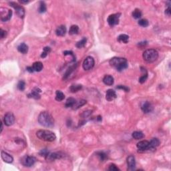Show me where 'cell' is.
<instances>
[{
  "label": "cell",
  "mask_w": 171,
  "mask_h": 171,
  "mask_svg": "<svg viewBox=\"0 0 171 171\" xmlns=\"http://www.w3.org/2000/svg\"><path fill=\"white\" fill-rule=\"evenodd\" d=\"M110 64L117 71L121 72L128 68V61L126 58L114 57L110 60Z\"/></svg>",
  "instance_id": "1"
},
{
  "label": "cell",
  "mask_w": 171,
  "mask_h": 171,
  "mask_svg": "<svg viewBox=\"0 0 171 171\" xmlns=\"http://www.w3.org/2000/svg\"><path fill=\"white\" fill-rule=\"evenodd\" d=\"M38 122L42 126L47 128L53 127L54 121L51 115L48 112H42L38 116Z\"/></svg>",
  "instance_id": "2"
},
{
  "label": "cell",
  "mask_w": 171,
  "mask_h": 171,
  "mask_svg": "<svg viewBox=\"0 0 171 171\" xmlns=\"http://www.w3.org/2000/svg\"><path fill=\"white\" fill-rule=\"evenodd\" d=\"M36 136L40 140L47 142H53L56 139V134L48 130H40L36 132Z\"/></svg>",
  "instance_id": "3"
},
{
  "label": "cell",
  "mask_w": 171,
  "mask_h": 171,
  "mask_svg": "<svg viewBox=\"0 0 171 171\" xmlns=\"http://www.w3.org/2000/svg\"><path fill=\"white\" fill-rule=\"evenodd\" d=\"M144 60L148 63H152L157 60L159 58V53L154 49H148L144 51L142 55Z\"/></svg>",
  "instance_id": "4"
},
{
  "label": "cell",
  "mask_w": 171,
  "mask_h": 171,
  "mask_svg": "<svg viewBox=\"0 0 171 171\" xmlns=\"http://www.w3.org/2000/svg\"><path fill=\"white\" fill-rule=\"evenodd\" d=\"M10 5L16 9V14L21 18H23L25 16V9L22 6H20L19 5L15 2H10L9 3Z\"/></svg>",
  "instance_id": "5"
},
{
  "label": "cell",
  "mask_w": 171,
  "mask_h": 171,
  "mask_svg": "<svg viewBox=\"0 0 171 171\" xmlns=\"http://www.w3.org/2000/svg\"><path fill=\"white\" fill-rule=\"evenodd\" d=\"M94 59L91 56H88L84 60V62H83V68L85 70H91L94 67Z\"/></svg>",
  "instance_id": "6"
},
{
  "label": "cell",
  "mask_w": 171,
  "mask_h": 171,
  "mask_svg": "<svg viewBox=\"0 0 171 171\" xmlns=\"http://www.w3.org/2000/svg\"><path fill=\"white\" fill-rule=\"evenodd\" d=\"M36 162V158L34 156H26L25 157H23V159L22 160V162L23 166L28 167H30L33 166Z\"/></svg>",
  "instance_id": "7"
},
{
  "label": "cell",
  "mask_w": 171,
  "mask_h": 171,
  "mask_svg": "<svg viewBox=\"0 0 171 171\" xmlns=\"http://www.w3.org/2000/svg\"><path fill=\"white\" fill-rule=\"evenodd\" d=\"M120 14H114L109 16L108 17V23L110 26L117 25L119 23V19H120Z\"/></svg>",
  "instance_id": "8"
},
{
  "label": "cell",
  "mask_w": 171,
  "mask_h": 171,
  "mask_svg": "<svg viewBox=\"0 0 171 171\" xmlns=\"http://www.w3.org/2000/svg\"><path fill=\"white\" fill-rule=\"evenodd\" d=\"M3 121H4L5 124L8 126H10L14 124L15 122V117L11 112H8L5 114L4 118H3Z\"/></svg>",
  "instance_id": "9"
},
{
  "label": "cell",
  "mask_w": 171,
  "mask_h": 171,
  "mask_svg": "<svg viewBox=\"0 0 171 171\" xmlns=\"http://www.w3.org/2000/svg\"><path fill=\"white\" fill-rule=\"evenodd\" d=\"M137 148L140 152H144L148 150L149 148V142L148 140H142L138 142L136 145Z\"/></svg>",
  "instance_id": "10"
},
{
  "label": "cell",
  "mask_w": 171,
  "mask_h": 171,
  "mask_svg": "<svg viewBox=\"0 0 171 171\" xmlns=\"http://www.w3.org/2000/svg\"><path fill=\"white\" fill-rule=\"evenodd\" d=\"M141 109L144 113L148 114L150 113V112H153V105L151 104V103H150L148 101H146L142 103V104L141 105Z\"/></svg>",
  "instance_id": "11"
},
{
  "label": "cell",
  "mask_w": 171,
  "mask_h": 171,
  "mask_svg": "<svg viewBox=\"0 0 171 171\" xmlns=\"http://www.w3.org/2000/svg\"><path fill=\"white\" fill-rule=\"evenodd\" d=\"M128 169L129 170H134L136 168V160L134 156L130 155L127 158Z\"/></svg>",
  "instance_id": "12"
},
{
  "label": "cell",
  "mask_w": 171,
  "mask_h": 171,
  "mask_svg": "<svg viewBox=\"0 0 171 171\" xmlns=\"http://www.w3.org/2000/svg\"><path fill=\"white\" fill-rule=\"evenodd\" d=\"M63 156V154H61L60 153H50L45 156V159L48 161H53V160H56V159H59Z\"/></svg>",
  "instance_id": "13"
},
{
  "label": "cell",
  "mask_w": 171,
  "mask_h": 171,
  "mask_svg": "<svg viewBox=\"0 0 171 171\" xmlns=\"http://www.w3.org/2000/svg\"><path fill=\"white\" fill-rule=\"evenodd\" d=\"M40 92H41L40 89L37 88H35L28 95V96L29 97V98L38 100L40 98Z\"/></svg>",
  "instance_id": "14"
},
{
  "label": "cell",
  "mask_w": 171,
  "mask_h": 171,
  "mask_svg": "<svg viewBox=\"0 0 171 171\" xmlns=\"http://www.w3.org/2000/svg\"><path fill=\"white\" fill-rule=\"evenodd\" d=\"M116 98V94L115 91L112 90V89L108 90L106 93V99L108 101H112Z\"/></svg>",
  "instance_id": "15"
},
{
  "label": "cell",
  "mask_w": 171,
  "mask_h": 171,
  "mask_svg": "<svg viewBox=\"0 0 171 171\" xmlns=\"http://www.w3.org/2000/svg\"><path fill=\"white\" fill-rule=\"evenodd\" d=\"M1 155H2V159L4 162H7V163H11L14 161V159L11 155H9L7 153L4 152V151H2L1 153Z\"/></svg>",
  "instance_id": "16"
},
{
  "label": "cell",
  "mask_w": 171,
  "mask_h": 171,
  "mask_svg": "<svg viewBox=\"0 0 171 171\" xmlns=\"http://www.w3.org/2000/svg\"><path fill=\"white\" fill-rule=\"evenodd\" d=\"M160 144V140L158 139H153L149 142V148L148 150L155 149Z\"/></svg>",
  "instance_id": "17"
},
{
  "label": "cell",
  "mask_w": 171,
  "mask_h": 171,
  "mask_svg": "<svg viewBox=\"0 0 171 171\" xmlns=\"http://www.w3.org/2000/svg\"><path fill=\"white\" fill-rule=\"evenodd\" d=\"M103 82L107 86H112L114 84V78L110 75H106L103 78Z\"/></svg>",
  "instance_id": "18"
},
{
  "label": "cell",
  "mask_w": 171,
  "mask_h": 171,
  "mask_svg": "<svg viewBox=\"0 0 171 171\" xmlns=\"http://www.w3.org/2000/svg\"><path fill=\"white\" fill-rule=\"evenodd\" d=\"M66 32L65 25H60L56 30V34L58 36H64Z\"/></svg>",
  "instance_id": "19"
},
{
  "label": "cell",
  "mask_w": 171,
  "mask_h": 171,
  "mask_svg": "<svg viewBox=\"0 0 171 171\" xmlns=\"http://www.w3.org/2000/svg\"><path fill=\"white\" fill-rule=\"evenodd\" d=\"M17 50L20 53L23 54H25L28 53V46L25 43H22L17 46Z\"/></svg>",
  "instance_id": "20"
},
{
  "label": "cell",
  "mask_w": 171,
  "mask_h": 171,
  "mask_svg": "<svg viewBox=\"0 0 171 171\" xmlns=\"http://www.w3.org/2000/svg\"><path fill=\"white\" fill-rule=\"evenodd\" d=\"M141 69L142 72H143V74L139 78V82H140V84H143V83H144L145 82H146V80H147V78H148V73H147V71H146V70L145 68H141Z\"/></svg>",
  "instance_id": "21"
},
{
  "label": "cell",
  "mask_w": 171,
  "mask_h": 171,
  "mask_svg": "<svg viewBox=\"0 0 171 171\" xmlns=\"http://www.w3.org/2000/svg\"><path fill=\"white\" fill-rule=\"evenodd\" d=\"M32 67L35 72H40L43 69L44 66H43V64L41 62H36L34 63Z\"/></svg>",
  "instance_id": "22"
},
{
  "label": "cell",
  "mask_w": 171,
  "mask_h": 171,
  "mask_svg": "<svg viewBox=\"0 0 171 171\" xmlns=\"http://www.w3.org/2000/svg\"><path fill=\"white\" fill-rule=\"evenodd\" d=\"M118 41L121 43H124L127 44L128 40H129V36L126 34H121L118 37Z\"/></svg>",
  "instance_id": "23"
},
{
  "label": "cell",
  "mask_w": 171,
  "mask_h": 171,
  "mask_svg": "<svg viewBox=\"0 0 171 171\" xmlns=\"http://www.w3.org/2000/svg\"><path fill=\"white\" fill-rule=\"evenodd\" d=\"M76 102V100L74 98H68L65 104V108H72Z\"/></svg>",
  "instance_id": "24"
},
{
  "label": "cell",
  "mask_w": 171,
  "mask_h": 171,
  "mask_svg": "<svg viewBox=\"0 0 171 171\" xmlns=\"http://www.w3.org/2000/svg\"><path fill=\"white\" fill-rule=\"evenodd\" d=\"M132 136L135 140H140V139H143L144 137L143 133L140 132V131H135V132L132 133Z\"/></svg>",
  "instance_id": "25"
},
{
  "label": "cell",
  "mask_w": 171,
  "mask_h": 171,
  "mask_svg": "<svg viewBox=\"0 0 171 171\" xmlns=\"http://www.w3.org/2000/svg\"><path fill=\"white\" fill-rule=\"evenodd\" d=\"M82 88V86L80 84H73L70 86V90L72 93H75V92H78L79 90H81Z\"/></svg>",
  "instance_id": "26"
},
{
  "label": "cell",
  "mask_w": 171,
  "mask_h": 171,
  "mask_svg": "<svg viewBox=\"0 0 171 171\" xmlns=\"http://www.w3.org/2000/svg\"><path fill=\"white\" fill-rule=\"evenodd\" d=\"M65 98V95L62 92H61L60 90H57L56 92V100L58 102L62 101Z\"/></svg>",
  "instance_id": "27"
},
{
  "label": "cell",
  "mask_w": 171,
  "mask_h": 171,
  "mask_svg": "<svg viewBox=\"0 0 171 171\" xmlns=\"http://www.w3.org/2000/svg\"><path fill=\"white\" fill-rule=\"evenodd\" d=\"M86 104V101L85 100H80V101L76 102L75 103L74 105L72 107V109L73 110H77L80 107H82V106H84V104Z\"/></svg>",
  "instance_id": "28"
},
{
  "label": "cell",
  "mask_w": 171,
  "mask_h": 171,
  "mask_svg": "<svg viewBox=\"0 0 171 171\" xmlns=\"http://www.w3.org/2000/svg\"><path fill=\"white\" fill-rule=\"evenodd\" d=\"M78 31H79V28L78 25H73L70 27L69 34H70V35H75L78 34Z\"/></svg>",
  "instance_id": "29"
},
{
  "label": "cell",
  "mask_w": 171,
  "mask_h": 171,
  "mask_svg": "<svg viewBox=\"0 0 171 171\" xmlns=\"http://www.w3.org/2000/svg\"><path fill=\"white\" fill-rule=\"evenodd\" d=\"M11 16H12V11L9 9L8 12L5 16H2L1 17V19H2V22H7V21L11 19Z\"/></svg>",
  "instance_id": "30"
},
{
  "label": "cell",
  "mask_w": 171,
  "mask_h": 171,
  "mask_svg": "<svg viewBox=\"0 0 171 171\" xmlns=\"http://www.w3.org/2000/svg\"><path fill=\"white\" fill-rule=\"evenodd\" d=\"M46 5L44 3V2H40V5H39V8H38V12L40 13V14H43V13H45L46 11Z\"/></svg>",
  "instance_id": "31"
},
{
  "label": "cell",
  "mask_w": 171,
  "mask_h": 171,
  "mask_svg": "<svg viewBox=\"0 0 171 171\" xmlns=\"http://www.w3.org/2000/svg\"><path fill=\"white\" fill-rule=\"evenodd\" d=\"M97 156H98V158L100 159V161H105L106 159H108V156L106 153H104V152H102V151H100V152H98L96 153Z\"/></svg>",
  "instance_id": "32"
},
{
  "label": "cell",
  "mask_w": 171,
  "mask_h": 171,
  "mask_svg": "<svg viewBox=\"0 0 171 171\" xmlns=\"http://www.w3.org/2000/svg\"><path fill=\"white\" fill-rule=\"evenodd\" d=\"M86 42H87V39H86V37H83L81 40L77 42L76 44V46L78 48H82L85 46L86 44Z\"/></svg>",
  "instance_id": "33"
},
{
  "label": "cell",
  "mask_w": 171,
  "mask_h": 171,
  "mask_svg": "<svg viewBox=\"0 0 171 171\" xmlns=\"http://www.w3.org/2000/svg\"><path fill=\"white\" fill-rule=\"evenodd\" d=\"M132 16L134 19H140L142 17L141 11L139 9H135L132 12Z\"/></svg>",
  "instance_id": "34"
},
{
  "label": "cell",
  "mask_w": 171,
  "mask_h": 171,
  "mask_svg": "<svg viewBox=\"0 0 171 171\" xmlns=\"http://www.w3.org/2000/svg\"><path fill=\"white\" fill-rule=\"evenodd\" d=\"M77 65H72V66H71V67H70L68 68V70H67V72H66V73L65 74V75H64V78H67L69 76H70V74H72V72H73V70H75L76 69V67Z\"/></svg>",
  "instance_id": "35"
},
{
  "label": "cell",
  "mask_w": 171,
  "mask_h": 171,
  "mask_svg": "<svg viewBox=\"0 0 171 171\" xmlns=\"http://www.w3.org/2000/svg\"><path fill=\"white\" fill-rule=\"evenodd\" d=\"M139 25L142 27H144V28H146V27L148 26L149 25V23H148V21L146 19H142L139 21Z\"/></svg>",
  "instance_id": "36"
},
{
  "label": "cell",
  "mask_w": 171,
  "mask_h": 171,
  "mask_svg": "<svg viewBox=\"0 0 171 171\" xmlns=\"http://www.w3.org/2000/svg\"><path fill=\"white\" fill-rule=\"evenodd\" d=\"M50 51H51V49H50V48H49V47H45V48H44V51H43V52H42V54H41V58H45V57L48 56V54L50 53Z\"/></svg>",
  "instance_id": "37"
},
{
  "label": "cell",
  "mask_w": 171,
  "mask_h": 171,
  "mask_svg": "<svg viewBox=\"0 0 171 171\" xmlns=\"http://www.w3.org/2000/svg\"><path fill=\"white\" fill-rule=\"evenodd\" d=\"M25 83L24 82L22 81V80L19 82L18 84H17V88H18V90H19L20 91H23V90H25Z\"/></svg>",
  "instance_id": "38"
},
{
  "label": "cell",
  "mask_w": 171,
  "mask_h": 171,
  "mask_svg": "<svg viewBox=\"0 0 171 171\" xmlns=\"http://www.w3.org/2000/svg\"><path fill=\"white\" fill-rule=\"evenodd\" d=\"M117 89H120V90H123L124 91H125V92H129L130 90V88L128 87H127V86H122V85H119L118 86L116 87Z\"/></svg>",
  "instance_id": "39"
},
{
  "label": "cell",
  "mask_w": 171,
  "mask_h": 171,
  "mask_svg": "<svg viewBox=\"0 0 171 171\" xmlns=\"http://www.w3.org/2000/svg\"><path fill=\"white\" fill-rule=\"evenodd\" d=\"M108 170H111V171L120 170V169H119V168H118L115 165H114V164H112V165H111L110 166V167L108 168Z\"/></svg>",
  "instance_id": "40"
},
{
  "label": "cell",
  "mask_w": 171,
  "mask_h": 171,
  "mask_svg": "<svg viewBox=\"0 0 171 171\" xmlns=\"http://www.w3.org/2000/svg\"><path fill=\"white\" fill-rule=\"evenodd\" d=\"M48 154H49V152L46 149L42 150V151L40 153V155L42 156H44V157H45V156H46Z\"/></svg>",
  "instance_id": "41"
},
{
  "label": "cell",
  "mask_w": 171,
  "mask_h": 171,
  "mask_svg": "<svg viewBox=\"0 0 171 171\" xmlns=\"http://www.w3.org/2000/svg\"><path fill=\"white\" fill-rule=\"evenodd\" d=\"M64 56H67V55H70V56H72V58L74 59V62L75 61V56L74 55L73 52L72 51H64Z\"/></svg>",
  "instance_id": "42"
},
{
  "label": "cell",
  "mask_w": 171,
  "mask_h": 171,
  "mask_svg": "<svg viewBox=\"0 0 171 171\" xmlns=\"http://www.w3.org/2000/svg\"><path fill=\"white\" fill-rule=\"evenodd\" d=\"M7 36V32L6 31H4L2 29H1L0 30V36H1V38L3 39V38H5V37H6Z\"/></svg>",
  "instance_id": "43"
},
{
  "label": "cell",
  "mask_w": 171,
  "mask_h": 171,
  "mask_svg": "<svg viewBox=\"0 0 171 171\" xmlns=\"http://www.w3.org/2000/svg\"><path fill=\"white\" fill-rule=\"evenodd\" d=\"M165 14H166V15H167L168 16H170L171 8H170V5H168V8H167V9L165 10Z\"/></svg>",
  "instance_id": "44"
},
{
  "label": "cell",
  "mask_w": 171,
  "mask_h": 171,
  "mask_svg": "<svg viewBox=\"0 0 171 171\" xmlns=\"http://www.w3.org/2000/svg\"><path fill=\"white\" fill-rule=\"evenodd\" d=\"M26 70L27 71L30 72V73H33V72H34V70L32 66H28V67L26 68Z\"/></svg>",
  "instance_id": "45"
},
{
  "label": "cell",
  "mask_w": 171,
  "mask_h": 171,
  "mask_svg": "<svg viewBox=\"0 0 171 171\" xmlns=\"http://www.w3.org/2000/svg\"><path fill=\"white\" fill-rule=\"evenodd\" d=\"M19 2H20V3H23V4H27L30 2V1H28V0H19Z\"/></svg>",
  "instance_id": "46"
},
{
  "label": "cell",
  "mask_w": 171,
  "mask_h": 171,
  "mask_svg": "<svg viewBox=\"0 0 171 171\" xmlns=\"http://www.w3.org/2000/svg\"><path fill=\"white\" fill-rule=\"evenodd\" d=\"M97 120H98V121H101L102 120V117L100 116H98V117H97Z\"/></svg>",
  "instance_id": "47"
}]
</instances>
